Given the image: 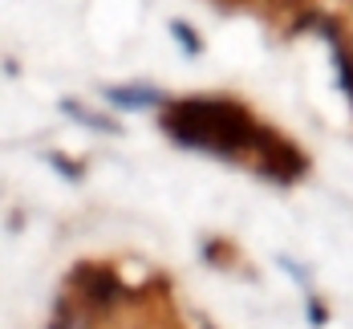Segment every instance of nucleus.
<instances>
[{"instance_id":"nucleus-1","label":"nucleus","mask_w":353,"mask_h":329,"mask_svg":"<svg viewBox=\"0 0 353 329\" xmlns=\"http://www.w3.org/2000/svg\"><path fill=\"white\" fill-rule=\"evenodd\" d=\"M167 126L183 143H199V146H219L215 139H228V146H236L248 143V134H252V122L236 106H208V102L179 106V114L167 118Z\"/></svg>"}]
</instances>
